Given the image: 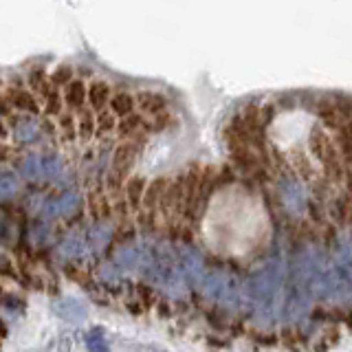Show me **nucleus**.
Returning <instances> with one entry per match:
<instances>
[{
	"label": "nucleus",
	"instance_id": "f257e3e1",
	"mask_svg": "<svg viewBox=\"0 0 352 352\" xmlns=\"http://www.w3.org/2000/svg\"><path fill=\"white\" fill-rule=\"evenodd\" d=\"M308 146H311L313 157L322 163V168L326 170V176H330V179H335V181L344 179L346 170H344V163H341V152L337 148V143L319 126H315L311 130V135H308Z\"/></svg>",
	"mask_w": 352,
	"mask_h": 352
},
{
	"label": "nucleus",
	"instance_id": "f03ea898",
	"mask_svg": "<svg viewBox=\"0 0 352 352\" xmlns=\"http://www.w3.org/2000/svg\"><path fill=\"white\" fill-rule=\"evenodd\" d=\"M139 148H141L139 143L126 141V143H121V146L115 150L113 165H110V174H108V185L113 187V190H117V187H121V185H126L124 179H126V174L130 172L132 165H135Z\"/></svg>",
	"mask_w": 352,
	"mask_h": 352
},
{
	"label": "nucleus",
	"instance_id": "7ed1b4c3",
	"mask_svg": "<svg viewBox=\"0 0 352 352\" xmlns=\"http://www.w3.org/2000/svg\"><path fill=\"white\" fill-rule=\"evenodd\" d=\"M280 264H271V267L262 269L258 275H253L251 282H249V291L253 295V300L256 302H269L271 297L275 295V291H278L280 286Z\"/></svg>",
	"mask_w": 352,
	"mask_h": 352
},
{
	"label": "nucleus",
	"instance_id": "20e7f679",
	"mask_svg": "<svg viewBox=\"0 0 352 352\" xmlns=\"http://www.w3.org/2000/svg\"><path fill=\"white\" fill-rule=\"evenodd\" d=\"M179 269L187 280H192L194 284H203V258L187 245L179 247Z\"/></svg>",
	"mask_w": 352,
	"mask_h": 352
},
{
	"label": "nucleus",
	"instance_id": "39448f33",
	"mask_svg": "<svg viewBox=\"0 0 352 352\" xmlns=\"http://www.w3.org/2000/svg\"><path fill=\"white\" fill-rule=\"evenodd\" d=\"M137 106L143 110L146 115H165V110H168V99H165L161 93H154V91H141L137 97Z\"/></svg>",
	"mask_w": 352,
	"mask_h": 352
},
{
	"label": "nucleus",
	"instance_id": "423d86ee",
	"mask_svg": "<svg viewBox=\"0 0 352 352\" xmlns=\"http://www.w3.org/2000/svg\"><path fill=\"white\" fill-rule=\"evenodd\" d=\"M7 102L11 108L25 110V113H38V99L33 97L31 91H25V88H9Z\"/></svg>",
	"mask_w": 352,
	"mask_h": 352
},
{
	"label": "nucleus",
	"instance_id": "0eeeda50",
	"mask_svg": "<svg viewBox=\"0 0 352 352\" xmlns=\"http://www.w3.org/2000/svg\"><path fill=\"white\" fill-rule=\"evenodd\" d=\"M168 187H170V181L168 179H154L152 183H148V190H146V196H143V207L148 209V212H154L157 207H161V201H163V196L165 192H168Z\"/></svg>",
	"mask_w": 352,
	"mask_h": 352
},
{
	"label": "nucleus",
	"instance_id": "6e6552de",
	"mask_svg": "<svg viewBox=\"0 0 352 352\" xmlns=\"http://www.w3.org/2000/svg\"><path fill=\"white\" fill-rule=\"evenodd\" d=\"M337 128V148L341 152V159L352 165V121L341 119Z\"/></svg>",
	"mask_w": 352,
	"mask_h": 352
},
{
	"label": "nucleus",
	"instance_id": "1a4fd4ad",
	"mask_svg": "<svg viewBox=\"0 0 352 352\" xmlns=\"http://www.w3.org/2000/svg\"><path fill=\"white\" fill-rule=\"evenodd\" d=\"M55 313H58L66 322H82L86 315V308L80 300H73V297H64L62 302L55 304Z\"/></svg>",
	"mask_w": 352,
	"mask_h": 352
},
{
	"label": "nucleus",
	"instance_id": "9d476101",
	"mask_svg": "<svg viewBox=\"0 0 352 352\" xmlns=\"http://www.w3.org/2000/svg\"><path fill=\"white\" fill-rule=\"evenodd\" d=\"M110 99H113V95H110V86L106 82L97 80L88 86V104H91L93 110L104 113V108H106V104H110Z\"/></svg>",
	"mask_w": 352,
	"mask_h": 352
},
{
	"label": "nucleus",
	"instance_id": "9b49d317",
	"mask_svg": "<svg viewBox=\"0 0 352 352\" xmlns=\"http://www.w3.org/2000/svg\"><path fill=\"white\" fill-rule=\"evenodd\" d=\"M88 97V88L82 80H73L69 86L64 88V104L71 110H80Z\"/></svg>",
	"mask_w": 352,
	"mask_h": 352
},
{
	"label": "nucleus",
	"instance_id": "f8f14e48",
	"mask_svg": "<svg viewBox=\"0 0 352 352\" xmlns=\"http://www.w3.org/2000/svg\"><path fill=\"white\" fill-rule=\"evenodd\" d=\"M135 106H137V99L126 91L115 93L113 99H110V113H113L115 117H121V119L135 115Z\"/></svg>",
	"mask_w": 352,
	"mask_h": 352
},
{
	"label": "nucleus",
	"instance_id": "ddd939ff",
	"mask_svg": "<svg viewBox=\"0 0 352 352\" xmlns=\"http://www.w3.org/2000/svg\"><path fill=\"white\" fill-rule=\"evenodd\" d=\"M146 190H148V183L143 176H130L126 179V185H124V192H126V198L132 207H139L143 203V196H146Z\"/></svg>",
	"mask_w": 352,
	"mask_h": 352
},
{
	"label": "nucleus",
	"instance_id": "4468645a",
	"mask_svg": "<svg viewBox=\"0 0 352 352\" xmlns=\"http://www.w3.org/2000/svg\"><path fill=\"white\" fill-rule=\"evenodd\" d=\"M143 126H146V124H143V117L141 115H130V117H124V119L119 121L117 130H119V135L124 137V139L126 137L130 139V137H135Z\"/></svg>",
	"mask_w": 352,
	"mask_h": 352
},
{
	"label": "nucleus",
	"instance_id": "2eb2a0df",
	"mask_svg": "<svg viewBox=\"0 0 352 352\" xmlns=\"http://www.w3.org/2000/svg\"><path fill=\"white\" fill-rule=\"evenodd\" d=\"M95 132H97V119L93 117L91 110H84V113L80 115V119H77V135L88 141Z\"/></svg>",
	"mask_w": 352,
	"mask_h": 352
},
{
	"label": "nucleus",
	"instance_id": "dca6fc26",
	"mask_svg": "<svg viewBox=\"0 0 352 352\" xmlns=\"http://www.w3.org/2000/svg\"><path fill=\"white\" fill-rule=\"evenodd\" d=\"M86 348L88 352H110L106 337L102 335V330H97V328L86 335Z\"/></svg>",
	"mask_w": 352,
	"mask_h": 352
},
{
	"label": "nucleus",
	"instance_id": "f3484780",
	"mask_svg": "<svg viewBox=\"0 0 352 352\" xmlns=\"http://www.w3.org/2000/svg\"><path fill=\"white\" fill-rule=\"evenodd\" d=\"M51 86H69L73 82V69L71 66H58L53 73H51Z\"/></svg>",
	"mask_w": 352,
	"mask_h": 352
},
{
	"label": "nucleus",
	"instance_id": "a211bd4d",
	"mask_svg": "<svg viewBox=\"0 0 352 352\" xmlns=\"http://www.w3.org/2000/svg\"><path fill=\"white\" fill-rule=\"evenodd\" d=\"M29 84H31V88H36L38 93H44L49 97V84H51V80L47 77V73H44L42 69H38V71H33L31 75H29Z\"/></svg>",
	"mask_w": 352,
	"mask_h": 352
},
{
	"label": "nucleus",
	"instance_id": "6ab92c4d",
	"mask_svg": "<svg viewBox=\"0 0 352 352\" xmlns=\"http://www.w3.org/2000/svg\"><path fill=\"white\" fill-rule=\"evenodd\" d=\"M117 128V117L110 113V110H104L97 117V135H108L110 130Z\"/></svg>",
	"mask_w": 352,
	"mask_h": 352
},
{
	"label": "nucleus",
	"instance_id": "aec40b11",
	"mask_svg": "<svg viewBox=\"0 0 352 352\" xmlns=\"http://www.w3.org/2000/svg\"><path fill=\"white\" fill-rule=\"evenodd\" d=\"M18 190V181L14 174H0V198L14 196Z\"/></svg>",
	"mask_w": 352,
	"mask_h": 352
},
{
	"label": "nucleus",
	"instance_id": "412c9836",
	"mask_svg": "<svg viewBox=\"0 0 352 352\" xmlns=\"http://www.w3.org/2000/svg\"><path fill=\"white\" fill-rule=\"evenodd\" d=\"M62 102H64V97L58 93V91H51L49 97H47V115L53 117V115H60L62 113Z\"/></svg>",
	"mask_w": 352,
	"mask_h": 352
},
{
	"label": "nucleus",
	"instance_id": "4be33fe9",
	"mask_svg": "<svg viewBox=\"0 0 352 352\" xmlns=\"http://www.w3.org/2000/svg\"><path fill=\"white\" fill-rule=\"evenodd\" d=\"M25 174L29 176V179H38V176H44L42 159H38V157H29L27 163H25Z\"/></svg>",
	"mask_w": 352,
	"mask_h": 352
},
{
	"label": "nucleus",
	"instance_id": "5701e85b",
	"mask_svg": "<svg viewBox=\"0 0 352 352\" xmlns=\"http://www.w3.org/2000/svg\"><path fill=\"white\" fill-rule=\"evenodd\" d=\"M60 130H62V135L66 139H73L75 137V119H73L71 113H64L60 117Z\"/></svg>",
	"mask_w": 352,
	"mask_h": 352
},
{
	"label": "nucleus",
	"instance_id": "b1692460",
	"mask_svg": "<svg viewBox=\"0 0 352 352\" xmlns=\"http://www.w3.org/2000/svg\"><path fill=\"white\" fill-rule=\"evenodd\" d=\"M16 135H18L20 141H25V143H27V141L33 139V135H36V126L29 124V121H20L18 128H16Z\"/></svg>",
	"mask_w": 352,
	"mask_h": 352
},
{
	"label": "nucleus",
	"instance_id": "393cba45",
	"mask_svg": "<svg viewBox=\"0 0 352 352\" xmlns=\"http://www.w3.org/2000/svg\"><path fill=\"white\" fill-rule=\"evenodd\" d=\"M62 251L66 253V256H71V258L80 256V253H82V242L77 240V238H71V240H66L64 245H62Z\"/></svg>",
	"mask_w": 352,
	"mask_h": 352
},
{
	"label": "nucleus",
	"instance_id": "a878e982",
	"mask_svg": "<svg viewBox=\"0 0 352 352\" xmlns=\"http://www.w3.org/2000/svg\"><path fill=\"white\" fill-rule=\"evenodd\" d=\"M42 170H44V174H58L60 172V161L55 157L42 159Z\"/></svg>",
	"mask_w": 352,
	"mask_h": 352
},
{
	"label": "nucleus",
	"instance_id": "bb28decb",
	"mask_svg": "<svg viewBox=\"0 0 352 352\" xmlns=\"http://www.w3.org/2000/svg\"><path fill=\"white\" fill-rule=\"evenodd\" d=\"M9 113V102H7V97L0 95V115H7Z\"/></svg>",
	"mask_w": 352,
	"mask_h": 352
},
{
	"label": "nucleus",
	"instance_id": "cd10ccee",
	"mask_svg": "<svg viewBox=\"0 0 352 352\" xmlns=\"http://www.w3.org/2000/svg\"><path fill=\"white\" fill-rule=\"evenodd\" d=\"M7 135H9V130H7V126L0 121V139H7Z\"/></svg>",
	"mask_w": 352,
	"mask_h": 352
},
{
	"label": "nucleus",
	"instance_id": "c85d7f7f",
	"mask_svg": "<svg viewBox=\"0 0 352 352\" xmlns=\"http://www.w3.org/2000/svg\"><path fill=\"white\" fill-rule=\"evenodd\" d=\"M0 234H7V225L3 223V220H0Z\"/></svg>",
	"mask_w": 352,
	"mask_h": 352
},
{
	"label": "nucleus",
	"instance_id": "c756f323",
	"mask_svg": "<svg viewBox=\"0 0 352 352\" xmlns=\"http://www.w3.org/2000/svg\"><path fill=\"white\" fill-rule=\"evenodd\" d=\"M0 157H7V148L5 146H0Z\"/></svg>",
	"mask_w": 352,
	"mask_h": 352
}]
</instances>
